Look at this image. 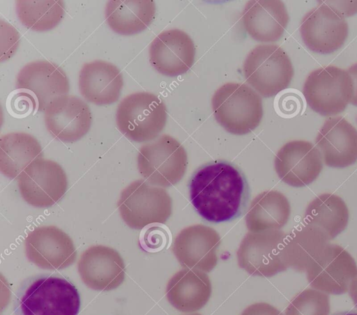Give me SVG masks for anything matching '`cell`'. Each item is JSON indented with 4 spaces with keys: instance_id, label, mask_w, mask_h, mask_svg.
<instances>
[{
    "instance_id": "6da1fadb",
    "label": "cell",
    "mask_w": 357,
    "mask_h": 315,
    "mask_svg": "<svg viewBox=\"0 0 357 315\" xmlns=\"http://www.w3.org/2000/svg\"><path fill=\"white\" fill-rule=\"evenodd\" d=\"M244 191L240 172L231 164L218 162L200 168L190 183L192 205L206 220L222 222L238 213Z\"/></svg>"
},
{
    "instance_id": "7a4b0ae2",
    "label": "cell",
    "mask_w": 357,
    "mask_h": 315,
    "mask_svg": "<svg viewBox=\"0 0 357 315\" xmlns=\"http://www.w3.org/2000/svg\"><path fill=\"white\" fill-rule=\"evenodd\" d=\"M79 307L76 287L64 278L53 276L24 284L14 302L15 315H77Z\"/></svg>"
},
{
    "instance_id": "3957f363",
    "label": "cell",
    "mask_w": 357,
    "mask_h": 315,
    "mask_svg": "<svg viewBox=\"0 0 357 315\" xmlns=\"http://www.w3.org/2000/svg\"><path fill=\"white\" fill-rule=\"evenodd\" d=\"M211 105L218 123L233 135L252 132L259 125L263 116L261 96L243 83L222 85L215 91Z\"/></svg>"
},
{
    "instance_id": "277c9868",
    "label": "cell",
    "mask_w": 357,
    "mask_h": 315,
    "mask_svg": "<svg viewBox=\"0 0 357 315\" xmlns=\"http://www.w3.org/2000/svg\"><path fill=\"white\" fill-rule=\"evenodd\" d=\"M167 118L165 104L156 95L137 92L119 104L116 125L128 139L146 142L155 139L164 129Z\"/></svg>"
},
{
    "instance_id": "5b68a950",
    "label": "cell",
    "mask_w": 357,
    "mask_h": 315,
    "mask_svg": "<svg viewBox=\"0 0 357 315\" xmlns=\"http://www.w3.org/2000/svg\"><path fill=\"white\" fill-rule=\"evenodd\" d=\"M188 155L183 146L169 135L142 146L137 155L139 174L150 185L167 187L183 177Z\"/></svg>"
},
{
    "instance_id": "8992f818",
    "label": "cell",
    "mask_w": 357,
    "mask_h": 315,
    "mask_svg": "<svg viewBox=\"0 0 357 315\" xmlns=\"http://www.w3.org/2000/svg\"><path fill=\"white\" fill-rule=\"evenodd\" d=\"M247 82L265 98L287 89L294 76L291 61L277 45H259L248 54L243 66Z\"/></svg>"
},
{
    "instance_id": "52a82bcc",
    "label": "cell",
    "mask_w": 357,
    "mask_h": 315,
    "mask_svg": "<svg viewBox=\"0 0 357 315\" xmlns=\"http://www.w3.org/2000/svg\"><path fill=\"white\" fill-rule=\"evenodd\" d=\"M117 206L124 222L139 230L150 224H165L172 214V201L163 187L139 179L122 190Z\"/></svg>"
},
{
    "instance_id": "ba28073f",
    "label": "cell",
    "mask_w": 357,
    "mask_h": 315,
    "mask_svg": "<svg viewBox=\"0 0 357 315\" xmlns=\"http://www.w3.org/2000/svg\"><path fill=\"white\" fill-rule=\"evenodd\" d=\"M352 93L353 83L347 70L332 65L312 71L303 88L308 106L325 116L342 112L350 103Z\"/></svg>"
},
{
    "instance_id": "9c48e42d",
    "label": "cell",
    "mask_w": 357,
    "mask_h": 315,
    "mask_svg": "<svg viewBox=\"0 0 357 315\" xmlns=\"http://www.w3.org/2000/svg\"><path fill=\"white\" fill-rule=\"evenodd\" d=\"M287 235L280 230L248 232L236 252L240 268L252 276L269 277L287 268Z\"/></svg>"
},
{
    "instance_id": "30bf717a",
    "label": "cell",
    "mask_w": 357,
    "mask_h": 315,
    "mask_svg": "<svg viewBox=\"0 0 357 315\" xmlns=\"http://www.w3.org/2000/svg\"><path fill=\"white\" fill-rule=\"evenodd\" d=\"M17 180L24 200L38 208L50 207L57 203L68 189L67 176L61 166L43 158L31 162Z\"/></svg>"
},
{
    "instance_id": "8fae6325",
    "label": "cell",
    "mask_w": 357,
    "mask_h": 315,
    "mask_svg": "<svg viewBox=\"0 0 357 315\" xmlns=\"http://www.w3.org/2000/svg\"><path fill=\"white\" fill-rule=\"evenodd\" d=\"M25 254L31 263L45 270H59L72 265L77 250L72 239L55 226L34 229L24 240Z\"/></svg>"
},
{
    "instance_id": "7c38bea8",
    "label": "cell",
    "mask_w": 357,
    "mask_h": 315,
    "mask_svg": "<svg viewBox=\"0 0 357 315\" xmlns=\"http://www.w3.org/2000/svg\"><path fill=\"white\" fill-rule=\"evenodd\" d=\"M344 17L318 1L317 7L303 17L300 33L308 49L316 53L330 54L340 49L348 36Z\"/></svg>"
},
{
    "instance_id": "4fadbf2b",
    "label": "cell",
    "mask_w": 357,
    "mask_h": 315,
    "mask_svg": "<svg viewBox=\"0 0 357 315\" xmlns=\"http://www.w3.org/2000/svg\"><path fill=\"white\" fill-rule=\"evenodd\" d=\"M220 236L213 228L195 224L183 229L176 236L172 251L184 269L211 272L217 265Z\"/></svg>"
},
{
    "instance_id": "5bb4252c",
    "label": "cell",
    "mask_w": 357,
    "mask_h": 315,
    "mask_svg": "<svg viewBox=\"0 0 357 315\" xmlns=\"http://www.w3.org/2000/svg\"><path fill=\"white\" fill-rule=\"evenodd\" d=\"M278 177L287 185L301 187L314 181L323 169L319 150L312 143L294 140L284 144L274 161Z\"/></svg>"
},
{
    "instance_id": "9a60e30c",
    "label": "cell",
    "mask_w": 357,
    "mask_h": 315,
    "mask_svg": "<svg viewBox=\"0 0 357 315\" xmlns=\"http://www.w3.org/2000/svg\"><path fill=\"white\" fill-rule=\"evenodd\" d=\"M46 128L64 143L82 139L90 130L92 116L90 107L76 95H64L53 100L45 110Z\"/></svg>"
},
{
    "instance_id": "2e32d148",
    "label": "cell",
    "mask_w": 357,
    "mask_h": 315,
    "mask_svg": "<svg viewBox=\"0 0 357 315\" xmlns=\"http://www.w3.org/2000/svg\"><path fill=\"white\" fill-rule=\"evenodd\" d=\"M77 269L82 282L90 289L109 291L124 281L126 268L123 258L114 249L93 245L81 254Z\"/></svg>"
},
{
    "instance_id": "e0dca14e",
    "label": "cell",
    "mask_w": 357,
    "mask_h": 315,
    "mask_svg": "<svg viewBox=\"0 0 357 315\" xmlns=\"http://www.w3.org/2000/svg\"><path fill=\"white\" fill-rule=\"evenodd\" d=\"M149 53L151 64L159 73L176 77L192 66L195 48L185 31L174 29L159 33L151 42Z\"/></svg>"
},
{
    "instance_id": "ac0fdd59",
    "label": "cell",
    "mask_w": 357,
    "mask_h": 315,
    "mask_svg": "<svg viewBox=\"0 0 357 315\" xmlns=\"http://www.w3.org/2000/svg\"><path fill=\"white\" fill-rule=\"evenodd\" d=\"M16 86L33 93L40 112H45L53 100L67 95L70 90L68 78L63 70L45 60L26 64L17 75Z\"/></svg>"
},
{
    "instance_id": "d6986e66",
    "label": "cell",
    "mask_w": 357,
    "mask_h": 315,
    "mask_svg": "<svg viewBox=\"0 0 357 315\" xmlns=\"http://www.w3.org/2000/svg\"><path fill=\"white\" fill-rule=\"evenodd\" d=\"M315 142L328 167L344 168L357 161V129L342 116L326 119Z\"/></svg>"
},
{
    "instance_id": "ffe728a7",
    "label": "cell",
    "mask_w": 357,
    "mask_h": 315,
    "mask_svg": "<svg viewBox=\"0 0 357 315\" xmlns=\"http://www.w3.org/2000/svg\"><path fill=\"white\" fill-rule=\"evenodd\" d=\"M289 17L285 5L280 0H251L243 10L245 30L255 40L277 41L283 35Z\"/></svg>"
},
{
    "instance_id": "44dd1931",
    "label": "cell",
    "mask_w": 357,
    "mask_h": 315,
    "mask_svg": "<svg viewBox=\"0 0 357 315\" xmlns=\"http://www.w3.org/2000/svg\"><path fill=\"white\" fill-rule=\"evenodd\" d=\"M78 86L81 95L88 102L97 105H111L120 96L123 75L112 63L96 60L82 66Z\"/></svg>"
},
{
    "instance_id": "7402d4cb",
    "label": "cell",
    "mask_w": 357,
    "mask_h": 315,
    "mask_svg": "<svg viewBox=\"0 0 357 315\" xmlns=\"http://www.w3.org/2000/svg\"><path fill=\"white\" fill-rule=\"evenodd\" d=\"M211 292V282L206 272L183 269L169 280L166 297L175 309L189 313L204 307L209 300Z\"/></svg>"
},
{
    "instance_id": "603a6c76",
    "label": "cell",
    "mask_w": 357,
    "mask_h": 315,
    "mask_svg": "<svg viewBox=\"0 0 357 315\" xmlns=\"http://www.w3.org/2000/svg\"><path fill=\"white\" fill-rule=\"evenodd\" d=\"M290 214L284 194L275 190L264 191L250 203L245 218L246 227L250 232L279 230L287 223Z\"/></svg>"
},
{
    "instance_id": "cb8c5ba5",
    "label": "cell",
    "mask_w": 357,
    "mask_h": 315,
    "mask_svg": "<svg viewBox=\"0 0 357 315\" xmlns=\"http://www.w3.org/2000/svg\"><path fill=\"white\" fill-rule=\"evenodd\" d=\"M155 4L153 0H111L105 7V18L114 32L129 36L145 30L153 22Z\"/></svg>"
},
{
    "instance_id": "d4e9b609",
    "label": "cell",
    "mask_w": 357,
    "mask_h": 315,
    "mask_svg": "<svg viewBox=\"0 0 357 315\" xmlns=\"http://www.w3.org/2000/svg\"><path fill=\"white\" fill-rule=\"evenodd\" d=\"M43 158L39 141L26 132H10L0 139V170L6 177L18 179L33 161Z\"/></svg>"
},
{
    "instance_id": "484cf974",
    "label": "cell",
    "mask_w": 357,
    "mask_h": 315,
    "mask_svg": "<svg viewBox=\"0 0 357 315\" xmlns=\"http://www.w3.org/2000/svg\"><path fill=\"white\" fill-rule=\"evenodd\" d=\"M303 220L305 224L318 229L324 236L333 238L347 227L349 210L340 197L324 193L308 204Z\"/></svg>"
},
{
    "instance_id": "4316f807",
    "label": "cell",
    "mask_w": 357,
    "mask_h": 315,
    "mask_svg": "<svg viewBox=\"0 0 357 315\" xmlns=\"http://www.w3.org/2000/svg\"><path fill=\"white\" fill-rule=\"evenodd\" d=\"M16 11L21 23L35 31H46L55 28L65 13V4L61 0H18Z\"/></svg>"
},
{
    "instance_id": "83f0119b",
    "label": "cell",
    "mask_w": 357,
    "mask_h": 315,
    "mask_svg": "<svg viewBox=\"0 0 357 315\" xmlns=\"http://www.w3.org/2000/svg\"><path fill=\"white\" fill-rule=\"evenodd\" d=\"M20 34L9 23L1 20V61L9 59L17 49Z\"/></svg>"
},
{
    "instance_id": "f1b7e54d",
    "label": "cell",
    "mask_w": 357,
    "mask_h": 315,
    "mask_svg": "<svg viewBox=\"0 0 357 315\" xmlns=\"http://www.w3.org/2000/svg\"><path fill=\"white\" fill-rule=\"evenodd\" d=\"M167 232L161 226H152L143 233L140 244L149 252H156L162 249L168 243Z\"/></svg>"
},
{
    "instance_id": "f546056e",
    "label": "cell",
    "mask_w": 357,
    "mask_h": 315,
    "mask_svg": "<svg viewBox=\"0 0 357 315\" xmlns=\"http://www.w3.org/2000/svg\"><path fill=\"white\" fill-rule=\"evenodd\" d=\"M343 17L357 13V1H321Z\"/></svg>"
},
{
    "instance_id": "4dcf8cb0",
    "label": "cell",
    "mask_w": 357,
    "mask_h": 315,
    "mask_svg": "<svg viewBox=\"0 0 357 315\" xmlns=\"http://www.w3.org/2000/svg\"><path fill=\"white\" fill-rule=\"evenodd\" d=\"M12 107L16 113L25 114L30 109H35L36 102L34 98L26 93L16 94L12 100Z\"/></svg>"
},
{
    "instance_id": "1f68e13d",
    "label": "cell",
    "mask_w": 357,
    "mask_h": 315,
    "mask_svg": "<svg viewBox=\"0 0 357 315\" xmlns=\"http://www.w3.org/2000/svg\"><path fill=\"white\" fill-rule=\"evenodd\" d=\"M241 315H282L273 306L266 302H257L246 307Z\"/></svg>"
},
{
    "instance_id": "d6a6232c",
    "label": "cell",
    "mask_w": 357,
    "mask_h": 315,
    "mask_svg": "<svg viewBox=\"0 0 357 315\" xmlns=\"http://www.w3.org/2000/svg\"><path fill=\"white\" fill-rule=\"evenodd\" d=\"M347 72L353 83V93L350 103L354 106H357V63L351 66L347 69Z\"/></svg>"
},
{
    "instance_id": "836d02e7",
    "label": "cell",
    "mask_w": 357,
    "mask_h": 315,
    "mask_svg": "<svg viewBox=\"0 0 357 315\" xmlns=\"http://www.w3.org/2000/svg\"><path fill=\"white\" fill-rule=\"evenodd\" d=\"M342 315H357V313H347Z\"/></svg>"
},
{
    "instance_id": "e575fe53",
    "label": "cell",
    "mask_w": 357,
    "mask_h": 315,
    "mask_svg": "<svg viewBox=\"0 0 357 315\" xmlns=\"http://www.w3.org/2000/svg\"><path fill=\"white\" fill-rule=\"evenodd\" d=\"M186 315H202L200 314L195 313V314H186Z\"/></svg>"
}]
</instances>
